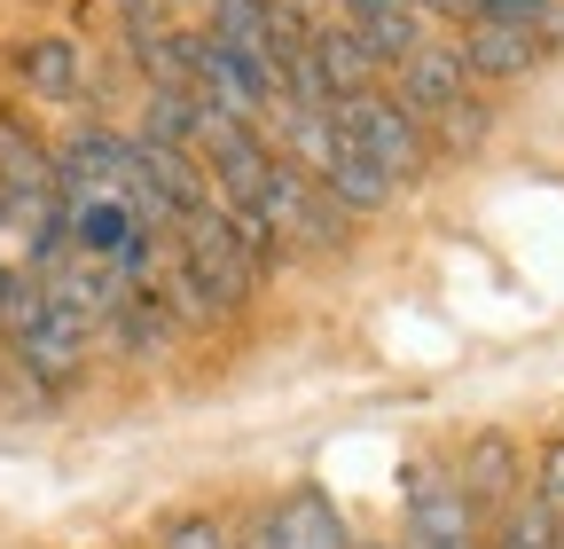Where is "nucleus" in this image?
Returning a JSON list of instances; mask_svg holds the SVG:
<instances>
[{
  "label": "nucleus",
  "mask_w": 564,
  "mask_h": 549,
  "mask_svg": "<svg viewBox=\"0 0 564 549\" xmlns=\"http://www.w3.org/2000/svg\"><path fill=\"white\" fill-rule=\"evenodd\" d=\"M415 17H455V24H478V0H408Z\"/></svg>",
  "instance_id": "nucleus-13"
},
{
  "label": "nucleus",
  "mask_w": 564,
  "mask_h": 549,
  "mask_svg": "<svg viewBox=\"0 0 564 549\" xmlns=\"http://www.w3.org/2000/svg\"><path fill=\"white\" fill-rule=\"evenodd\" d=\"M329 126L345 133L352 150H361L384 181H415L423 165H432V133H423V118H408L392 95H337L329 103Z\"/></svg>",
  "instance_id": "nucleus-2"
},
{
  "label": "nucleus",
  "mask_w": 564,
  "mask_h": 549,
  "mask_svg": "<svg viewBox=\"0 0 564 549\" xmlns=\"http://www.w3.org/2000/svg\"><path fill=\"white\" fill-rule=\"evenodd\" d=\"M400 518H408V534H400V549H478V503L455 487V471H440V463H415L408 478H400Z\"/></svg>",
  "instance_id": "nucleus-3"
},
{
  "label": "nucleus",
  "mask_w": 564,
  "mask_h": 549,
  "mask_svg": "<svg viewBox=\"0 0 564 549\" xmlns=\"http://www.w3.org/2000/svg\"><path fill=\"white\" fill-rule=\"evenodd\" d=\"M455 55H463V72H525V63H533V32L470 24V40H463Z\"/></svg>",
  "instance_id": "nucleus-9"
},
{
  "label": "nucleus",
  "mask_w": 564,
  "mask_h": 549,
  "mask_svg": "<svg viewBox=\"0 0 564 549\" xmlns=\"http://www.w3.org/2000/svg\"><path fill=\"white\" fill-rule=\"evenodd\" d=\"M486 549H556V518L541 510V495H533V503H525V495L502 503V518H494V541H486Z\"/></svg>",
  "instance_id": "nucleus-10"
},
{
  "label": "nucleus",
  "mask_w": 564,
  "mask_h": 549,
  "mask_svg": "<svg viewBox=\"0 0 564 549\" xmlns=\"http://www.w3.org/2000/svg\"><path fill=\"white\" fill-rule=\"evenodd\" d=\"M158 549H228V526L220 518H173Z\"/></svg>",
  "instance_id": "nucleus-11"
},
{
  "label": "nucleus",
  "mask_w": 564,
  "mask_h": 549,
  "mask_svg": "<svg viewBox=\"0 0 564 549\" xmlns=\"http://www.w3.org/2000/svg\"><path fill=\"white\" fill-rule=\"evenodd\" d=\"M243 549H352V541H345L337 503L322 487H299L291 503H274V510L251 518V541Z\"/></svg>",
  "instance_id": "nucleus-4"
},
{
  "label": "nucleus",
  "mask_w": 564,
  "mask_h": 549,
  "mask_svg": "<svg viewBox=\"0 0 564 549\" xmlns=\"http://www.w3.org/2000/svg\"><path fill=\"white\" fill-rule=\"evenodd\" d=\"M533 495H541V510H549V518L564 526V440H556V448L541 455V487H533Z\"/></svg>",
  "instance_id": "nucleus-12"
},
{
  "label": "nucleus",
  "mask_w": 564,
  "mask_h": 549,
  "mask_svg": "<svg viewBox=\"0 0 564 549\" xmlns=\"http://www.w3.org/2000/svg\"><path fill=\"white\" fill-rule=\"evenodd\" d=\"M369 549H384V541H369Z\"/></svg>",
  "instance_id": "nucleus-15"
},
{
  "label": "nucleus",
  "mask_w": 564,
  "mask_h": 549,
  "mask_svg": "<svg viewBox=\"0 0 564 549\" xmlns=\"http://www.w3.org/2000/svg\"><path fill=\"white\" fill-rule=\"evenodd\" d=\"M463 87H470V72H463V55L455 47H415L408 63H400V110L408 118H447L455 103H463Z\"/></svg>",
  "instance_id": "nucleus-5"
},
{
  "label": "nucleus",
  "mask_w": 564,
  "mask_h": 549,
  "mask_svg": "<svg viewBox=\"0 0 564 549\" xmlns=\"http://www.w3.org/2000/svg\"><path fill=\"white\" fill-rule=\"evenodd\" d=\"M306 55H314V72H322L329 103H337V95H369V79H377V63H369V47L352 40V32H337V24L306 32Z\"/></svg>",
  "instance_id": "nucleus-6"
},
{
  "label": "nucleus",
  "mask_w": 564,
  "mask_h": 549,
  "mask_svg": "<svg viewBox=\"0 0 564 549\" xmlns=\"http://www.w3.org/2000/svg\"><path fill=\"white\" fill-rule=\"evenodd\" d=\"M556 549H564V526H556Z\"/></svg>",
  "instance_id": "nucleus-14"
},
{
  "label": "nucleus",
  "mask_w": 564,
  "mask_h": 549,
  "mask_svg": "<svg viewBox=\"0 0 564 549\" xmlns=\"http://www.w3.org/2000/svg\"><path fill=\"white\" fill-rule=\"evenodd\" d=\"M0 196H55V165L32 133L0 110Z\"/></svg>",
  "instance_id": "nucleus-8"
},
{
  "label": "nucleus",
  "mask_w": 564,
  "mask_h": 549,
  "mask_svg": "<svg viewBox=\"0 0 564 549\" xmlns=\"http://www.w3.org/2000/svg\"><path fill=\"white\" fill-rule=\"evenodd\" d=\"M17 79H24L32 95H47V103H70V95H79V79H87V63H79V47H70V40H24V47H17Z\"/></svg>",
  "instance_id": "nucleus-7"
},
{
  "label": "nucleus",
  "mask_w": 564,
  "mask_h": 549,
  "mask_svg": "<svg viewBox=\"0 0 564 549\" xmlns=\"http://www.w3.org/2000/svg\"><path fill=\"white\" fill-rule=\"evenodd\" d=\"M173 236H181V283L212 306V314H228V306H243L251 291H259V274H267V244H251L220 204H204V213H181L173 220Z\"/></svg>",
  "instance_id": "nucleus-1"
}]
</instances>
